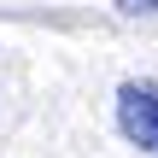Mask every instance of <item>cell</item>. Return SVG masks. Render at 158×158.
<instances>
[{
  "mask_svg": "<svg viewBox=\"0 0 158 158\" xmlns=\"http://www.w3.org/2000/svg\"><path fill=\"white\" fill-rule=\"evenodd\" d=\"M123 12H135V18H158V0H117Z\"/></svg>",
  "mask_w": 158,
  "mask_h": 158,
  "instance_id": "obj_2",
  "label": "cell"
},
{
  "mask_svg": "<svg viewBox=\"0 0 158 158\" xmlns=\"http://www.w3.org/2000/svg\"><path fill=\"white\" fill-rule=\"evenodd\" d=\"M117 135L158 158V82H147V76L117 82Z\"/></svg>",
  "mask_w": 158,
  "mask_h": 158,
  "instance_id": "obj_1",
  "label": "cell"
}]
</instances>
